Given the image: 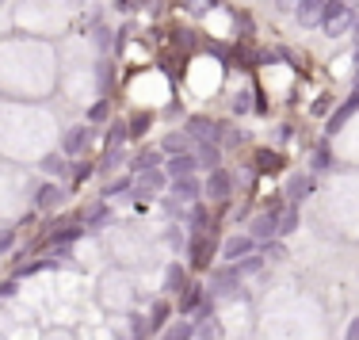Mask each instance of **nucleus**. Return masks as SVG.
<instances>
[{
    "instance_id": "47",
    "label": "nucleus",
    "mask_w": 359,
    "mask_h": 340,
    "mask_svg": "<svg viewBox=\"0 0 359 340\" xmlns=\"http://www.w3.org/2000/svg\"><path fill=\"white\" fill-rule=\"evenodd\" d=\"M355 73H359V46H355Z\"/></svg>"
},
{
    "instance_id": "22",
    "label": "nucleus",
    "mask_w": 359,
    "mask_h": 340,
    "mask_svg": "<svg viewBox=\"0 0 359 340\" xmlns=\"http://www.w3.org/2000/svg\"><path fill=\"white\" fill-rule=\"evenodd\" d=\"M191 233H215V218H210L207 203H195L191 207Z\"/></svg>"
},
{
    "instance_id": "33",
    "label": "nucleus",
    "mask_w": 359,
    "mask_h": 340,
    "mask_svg": "<svg viewBox=\"0 0 359 340\" xmlns=\"http://www.w3.org/2000/svg\"><path fill=\"white\" fill-rule=\"evenodd\" d=\"M187 142H191V138H187L184 130L168 134V138H165V153H168V157H172V153H187Z\"/></svg>"
},
{
    "instance_id": "40",
    "label": "nucleus",
    "mask_w": 359,
    "mask_h": 340,
    "mask_svg": "<svg viewBox=\"0 0 359 340\" xmlns=\"http://www.w3.org/2000/svg\"><path fill=\"white\" fill-rule=\"evenodd\" d=\"M329 107H332V96L325 92V96H318V104H313L310 111H313V115H329Z\"/></svg>"
},
{
    "instance_id": "9",
    "label": "nucleus",
    "mask_w": 359,
    "mask_h": 340,
    "mask_svg": "<svg viewBox=\"0 0 359 340\" xmlns=\"http://www.w3.org/2000/svg\"><path fill=\"white\" fill-rule=\"evenodd\" d=\"M218 130H222V126H218L210 115H191V118L184 123V134H187L191 142H218V138H222Z\"/></svg>"
},
{
    "instance_id": "18",
    "label": "nucleus",
    "mask_w": 359,
    "mask_h": 340,
    "mask_svg": "<svg viewBox=\"0 0 359 340\" xmlns=\"http://www.w3.org/2000/svg\"><path fill=\"white\" fill-rule=\"evenodd\" d=\"M172 313H176V306L168 302V299H157V302H153V310H149V333H161V329H168Z\"/></svg>"
},
{
    "instance_id": "37",
    "label": "nucleus",
    "mask_w": 359,
    "mask_h": 340,
    "mask_svg": "<svg viewBox=\"0 0 359 340\" xmlns=\"http://www.w3.org/2000/svg\"><path fill=\"white\" fill-rule=\"evenodd\" d=\"M12 245H15V226H0V257L12 252Z\"/></svg>"
},
{
    "instance_id": "16",
    "label": "nucleus",
    "mask_w": 359,
    "mask_h": 340,
    "mask_svg": "<svg viewBox=\"0 0 359 340\" xmlns=\"http://www.w3.org/2000/svg\"><path fill=\"white\" fill-rule=\"evenodd\" d=\"M191 153H195V161H199V168H207V172L222 168V146L218 142H199Z\"/></svg>"
},
{
    "instance_id": "39",
    "label": "nucleus",
    "mask_w": 359,
    "mask_h": 340,
    "mask_svg": "<svg viewBox=\"0 0 359 340\" xmlns=\"http://www.w3.org/2000/svg\"><path fill=\"white\" fill-rule=\"evenodd\" d=\"M195 336H199V340H218L222 333H218L215 321H207V325H195Z\"/></svg>"
},
{
    "instance_id": "29",
    "label": "nucleus",
    "mask_w": 359,
    "mask_h": 340,
    "mask_svg": "<svg viewBox=\"0 0 359 340\" xmlns=\"http://www.w3.org/2000/svg\"><path fill=\"white\" fill-rule=\"evenodd\" d=\"M149 126H153V111H134L130 118H126V130H130V138H142Z\"/></svg>"
},
{
    "instance_id": "14",
    "label": "nucleus",
    "mask_w": 359,
    "mask_h": 340,
    "mask_svg": "<svg viewBox=\"0 0 359 340\" xmlns=\"http://www.w3.org/2000/svg\"><path fill=\"white\" fill-rule=\"evenodd\" d=\"M39 168H42V176H50V180L54 184H62L65 176H69V157H65V153H46V157L39 161Z\"/></svg>"
},
{
    "instance_id": "6",
    "label": "nucleus",
    "mask_w": 359,
    "mask_h": 340,
    "mask_svg": "<svg viewBox=\"0 0 359 340\" xmlns=\"http://www.w3.org/2000/svg\"><path fill=\"white\" fill-rule=\"evenodd\" d=\"M249 237L256 245H268L279 237V210H260V215L249 222Z\"/></svg>"
},
{
    "instance_id": "8",
    "label": "nucleus",
    "mask_w": 359,
    "mask_h": 340,
    "mask_svg": "<svg viewBox=\"0 0 359 340\" xmlns=\"http://www.w3.org/2000/svg\"><path fill=\"white\" fill-rule=\"evenodd\" d=\"M355 111H359V88H355L352 96L344 100V104L337 107V111L329 115V123H325V142H332V138H337V134L344 130V126H348V118H352Z\"/></svg>"
},
{
    "instance_id": "38",
    "label": "nucleus",
    "mask_w": 359,
    "mask_h": 340,
    "mask_svg": "<svg viewBox=\"0 0 359 340\" xmlns=\"http://www.w3.org/2000/svg\"><path fill=\"white\" fill-rule=\"evenodd\" d=\"M260 252H264V260H268V257H271V260H283V241L276 237V241H268Z\"/></svg>"
},
{
    "instance_id": "43",
    "label": "nucleus",
    "mask_w": 359,
    "mask_h": 340,
    "mask_svg": "<svg viewBox=\"0 0 359 340\" xmlns=\"http://www.w3.org/2000/svg\"><path fill=\"white\" fill-rule=\"evenodd\" d=\"M8 294H15V279H8V283H0V299H8Z\"/></svg>"
},
{
    "instance_id": "19",
    "label": "nucleus",
    "mask_w": 359,
    "mask_h": 340,
    "mask_svg": "<svg viewBox=\"0 0 359 340\" xmlns=\"http://www.w3.org/2000/svg\"><path fill=\"white\" fill-rule=\"evenodd\" d=\"M321 8H325V0H298V8H294L298 23H302V27H318V23H321Z\"/></svg>"
},
{
    "instance_id": "17",
    "label": "nucleus",
    "mask_w": 359,
    "mask_h": 340,
    "mask_svg": "<svg viewBox=\"0 0 359 340\" xmlns=\"http://www.w3.org/2000/svg\"><path fill=\"white\" fill-rule=\"evenodd\" d=\"M187 283H191V276H187L184 264H168L165 268V291L168 294H176V299H180V294L187 291Z\"/></svg>"
},
{
    "instance_id": "4",
    "label": "nucleus",
    "mask_w": 359,
    "mask_h": 340,
    "mask_svg": "<svg viewBox=\"0 0 359 340\" xmlns=\"http://www.w3.org/2000/svg\"><path fill=\"white\" fill-rule=\"evenodd\" d=\"M260 249V245L252 241L249 237V229H245V233H233V237H226V241H222V249H218V257L226 260V264H237V260H245V257H252V252Z\"/></svg>"
},
{
    "instance_id": "41",
    "label": "nucleus",
    "mask_w": 359,
    "mask_h": 340,
    "mask_svg": "<svg viewBox=\"0 0 359 340\" xmlns=\"http://www.w3.org/2000/svg\"><path fill=\"white\" fill-rule=\"evenodd\" d=\"M96 81H100V88H111V62H100V76H96Z\"/></svg>"
},
{
    "instance_id": "21",
    "label": "nucleus",
    "mask_w": 359,
    "mask_h": 340,
    "mask_svg": "<svg viewBox=\"0 0 359 340\" xmlns=\"http://www.w3.org/2000/svg\"><path fill=\"white\" fill-rule=\"evenodd\" d=\"M332 165H337V161H332V142H318L310 153V168L313 172H329Z\"/></svg>"
},
{
    "instance_id": "28",
    "label": "nucleus",
    "mask_w": 359,
    "mask_h": 340,
    "mask_svg": "<svg viewBox=\"0 0 359 340\" xmlns=\"http://www.w3.org/2000/svg\"><path fill=\"white\" fill-rule=\"evenodd\" d=\"M126 138H130V130H126V118H111V123H107V149L123 146Z\"/></svg>"
},
{
    "instance_id": "46",
    "label": "nucleus",
    "mask_w": 359,
    "mask_h": 340,
    "mask_svg": "<svg viewBox=\"0 0 359 340\" xmlns=\"http://www.w3.org/2000/svg\"><path fill=\"white\" fill-rule=\"evenodd\" d=\"M352 15H355V23H352V27H355V42H359V4H355V12H352Z\"/></svg>"
},
{
    "instance_id": "10",
    "label": "nucleus",
    "mask_w": 359,
    "mask_h": 340,
    "mask_svg": "<svg viewBox=\"0 0 359 340\" xmlns=\"http://www.w3.org/2000/svg\"><path fill=\"white\" fill-rule=\"evenodd\" d=\"M165 188H168L165 168H149V172H138V176H134V191H130V195L149 199V195H157V191H165Z\"/></svg>"
},
{
    "instance_id": "23",
    "label": "nucleus",
    "mask_w": 359,
    "mask_h": 340,
    "mask_svg": "<svg viewBox=\"0 0 359 340\" xmlns=\"http://www.w3.org/2000/svg\"><path fill=\"white\" fill-rule=\"evenodd\" d=\"M107 218H111V210H107V203H96V207L88 210V215H84V233H96V229H104L107 226Z\"/></svg>"
},
{
    "instance_id": "44",
    "label": "nucleus",
    "mask_w": 359,
    "mask_h": 340,
    "mask_svg": "<svg viewBox=\"0 0 359 340\" xmlns=\"http://www.w3.org/2000/svg\"><path fill=\"white\" fill-rule=\"evenodd\" d=\"M276 8H279V12H294L298 0H276Z\"/></svg>"
},
{
    "instance_id": "13",
    "label": "nucleus",
    "mask_w": 359,
    "mask_h": 340,
    "mask_svg": "<svg viewBox=\"0 0 359 340\" xmlns=\"http://www.w3.org/2000/svg\"><path fill=\"white\" fill-rule=\"evenodd\" d=\"M203 299H207V287H203V283H187V291L176 299V313H180V318H191V313L203 306Z\"/></svg>"
},
{
    "instance_id": "31",
    "label": "nucleus",
    "mask_w": 359,
    "mask_h": 340,
    "mask_svg": "<svg viewBox=\"0 0 359 340\" xmlns=\"http://www.w3.org/2000/svg\"><path fill=\"white\" fill-rule=\"evenodd\" d=\"M130 336L134 340H149V313H130Z\"/></svg>"
},
{
    "instance_id": "11",
    "label": "nucleus",
    "mask_w": 359,
    "mask_h": 340,
    "mask_svg": "<svg viewBox=\"0 0 359 340\" xmlns=\"http://www.w3.org/2000/svg\"><path fill=\"white\" fill-rule=\"evenodd\" d=\"M199 172V161H195V153H172V157L165 161V176L168 180H184V176H195Z\"/></svg>"
},
{
    "instance_id": "48",
    "label": "nucleus",
    "mask_w": 359,
    "mask_h": 340,
    "mask_svg": "<svg viewBox=\"0 0 359 340\" xmlns=\"http://www.w3.org/2000/svg\"><path fill=\"white\" fill-rule=\"evenodd\" d=\"M0 4H4V0H0Z\"/></svg>"
},
{
    "instance_id": "1",
    "label": "nucleus",
    "mask_w": 359,
    "mask_h": 340,
    "mask_svg": "<svg viewBox=\"0 0 359 340\" xmlns=\"http://www.w3.org/2000/svg\"><path fill=\"white\" fill-rule=\"evenodd\" d=\"M352 23H355V15H352V4H348V0H325V8H321V23H318L325 35L337 39V35H344V31L352 27Z\"/></svg>"
},
{
    "instance_id": "25",
    "label": "nucleus",
    "mask_w": 359,
    "mask_h": 340,
    "mask_svg": "<svg viewBox=\"0 0 359 340\" xmlns=\"http://www.w3.org/2000/svg\"><path fill=\"white\" fill-rule=\"evenodd\" d=\"M298 218H302V215H298V207H294V203H287L283 215H279V241H283V237H290V233L298 229Z\"/></svg>"
},
{
    "instance_id": "35",
    "label": "nucleus",
    "mask_w": 359,
    "mask_h": 340,
    "mask_svg": "<svg viewBox=\"0 0 359 340\" xmlns=\"http://www.w3.org/2000/svg\"><path fill=\"white\" fill-rule=\"evenodd\" d=\"M88 176H92V165H88V161H76V165L69 168V180H73V184H84Z\"/></svg>"
},
{
    "instance_id": "36",
    "label": "nucleus",
    "mask_w": 359,
    "mask_h": 340,
    "mask_svg": "<svg viewBox=\"0 0 359 340\" xmlns=\"http://www.w3.org/2000/svg\"><path fill=\"white\" fill-rule=\"evenodd\" d=\"M130 191H134V180H118V184H111L104 195L107 199H123V195H130Z\"/></svg>"
},
{
    "instance_id": "34",
    "label": "nucleus",
    "mask_w": 359,
    "mask_h": 340,
    "mask_svg": "<svg viewBox=\"0 0 359 340\" xmlns=\"http://www.w3.org/2000/svg\"><path fill=\"white\" fill-rule=\"evenodd\" d=\"M264 268V252L256 249L252 257H245V260H237V271H241V276H252V271H260Z\"/></svg>"
},
{
    "instance_id": "42",
    "label": "nucleus",
    "mask_w": 359,
    "mask_h": 340,
    "mask_svg": "<svg viewBox=\"0 0 359 340\" xmlns=\"http://www.w3.org/2000/svg\"><path fill=\"white\" fill-rule=\"evenodd\" d=\"M344 340H359V318L348 321V333H344Z\"/></svg>"
},
{
    "instance_id": "3",
    "label": "nucleus",
    "mask_w": 359,
    "mask_h": 340,
    "mask_svg": "<svg viewBox=\"0 0 359 340\" xmlns=\"http://www.w3.org/2000/svg\"><path fill=\"white\" fill-rule=\"evenodd\" d=\"M237 287H241V271H237V264H222L210 271V283H207V294L210 299H226V294H233Z\"/></svg>"
},
{
    "instance_id": "15",
    "label": "nucleus",
    "mask_w": 359,
    "mask_h": 340,
    "mask_svg": "<svg viewBox=\"0 0 359 340\" xmlns=\"http://www.w3.org/2000/svg\"><path fill=\"white\" fill-rule=\"evenodd\" d=\"M283 195H287V203H294V207H298L302 199H310V195H313V176H302V172H294V176L287 180Z\"/></svg>"
},
{
    "instance_id": "12",
    "label": "nucleus",
    "mask_w": 359,
    "mask_h": 340,
    "mask_svg": "<svg viewBox=\"0 0 359 340\" xmlns=\"http://www.w3.org/2000/svg\"><path fill=\"white\" fill-rule=\"evenodd\" d=\"M168 191H172L180 203H199V199H203V180H199V176H184V180H168Z\"/></svg>"
},
{
    "instance_id": "7",
    "label": "nucleus",
    "mask_w": 359,
    "mask_h": 340,
    "mask_svg": "<svg viewBox=\"0 0 359 340\" xmlns=\"http://www.w3.org/2000/svg\"><path fill=\"white\" fill-rule=\"evenodd\" d=\"M88 142H92V126L88 123H76L62 134V153L65 157H84L88 153Z\"/></svg>"
},
{
    "instance_id": "2",
    "label": "nucleus",
    "mask_w": 359,
    "mask_h": 340,
    "mask_svg": "<svg viewBox=\"0 0 359 340\" xmlns=\"http://www.w3.org/2000/svg\"><path fill=\"white\" fill-rule=\"evenodd\" d=\"M215 252H218L215 233H191L187 237V264H191V271H210Z\"/></svg>"
},
{
    "instance_id": "30",
    "label": "nucleus",
    "mask_w": 359,
    "mask_h": 340,
    "mask_svg": "<svg viewBox=\"0 0 359 340\" xmlns=\"http://www.w3.org/2000/svg\"><path fill=\"white\" fill-rule=\"evenodd\" d=\"M149 168H165V161H161L157 149H142L138 157H134V172H149Z\"/></svg>"
},
{
    "instance_id": "5",
    "label": "nucleus",
    "mask_w": 359,
    "mask_h": 340,
    "mask_svg": "<svg viewBox=\"0 0 359 340\" xmlns=\"http://www.w3.org/2000/svg\"><path fill=\"white\" fill-rule=\"evenodd\" d=\"M203 195H207L210 203H229V195H233V176H229V168H215V172H207V180H203Z\"/></svg>"
},
{
    "instance_id": "27",
    "label": "nucleus",
    "mask_w": 359,
    "mask_h": 340,
    "mask_svg": "<svg viewBox=\"0 0 359 340\" xmlns=\"http://www.w3.org/2000/svg\"><path fill=\"white\" fill-rule=\"evenodd\" d=\"M165 340H195V321L191 318L172 321V325H168V333H165Z\"/></svg>"
},
{
    "instance_id": "26",
    "label": "nucleus",
    "mask_w": 359,
    "mask_h": 340,
    "mask_svg": "<svg viewBox=\"0 0 359 340\" xmlns=\"http://www.w3.org/2000/svg\"><path fill=\"white\" fill-rule=\"evenodd\" d=\"M279 165H283V157H279V153H271V149H260V153H256V172L271 176V172H279Z\"/></svg>"
},
{
    "instance_id": "20",
    "label": "nucleus",
    "mask_w": 359,
    "mask_h": 340,
    "mask_svg": "<svg viewBox=\"0 0 359 340\" xmlns=\"http://www.w3.org/2000/svg\"><path fill=\"white\" fill-rule=\"evenodd\" d=\"M57 203H62V184H54V180L39 184V191H35V207H39V210H54Z\"/></svg>"
},
{
    "instance_id": "32",
    "label": "nucleus",
    "mask_w": 359,
    "mask_h": 340,
    "mask_svg": "<svg viewBox=\"0 0 359 340\" xmlns=\"http://www.w3.org/2000/svg\"><path fill=\"white\" fill-rule=\"evenodd\" d=\"M88 126H96V123H111V104L107 100H100V104H92L88 107V118H84Z\"/></svg>"
},
{
    "instance_id": "45",
    "label": "nucleus",
    "mask_w": 359,
    "mask_h": 340,
    "mask_svg": "<svg viewBox=\"0 0 359 340\" xmlns=\"http://www.w3.org/2000/svg\"><path fill=\"white\" fill-rule=\"evenodd\" d=\"M233 111H237V115H241V111H249V100H245V96H237V100H233Z\"/></svg>"
},
{
    "instance_id": "24",
    "label": "nucleus",
    "mask_w": 359,
    "mask_h": 340,
    "mask_svg": "<svg viewBox=\"0 0 359 340\" xmlns=\"http://www.w3.org/2000/svg\"><path fill=\"white\" fill-rule=\"evenodd\" d=\"M81 233H84V226H62V229H54V233H50V245H54V249H69Z\"/></svg>"
}]
</instances>
